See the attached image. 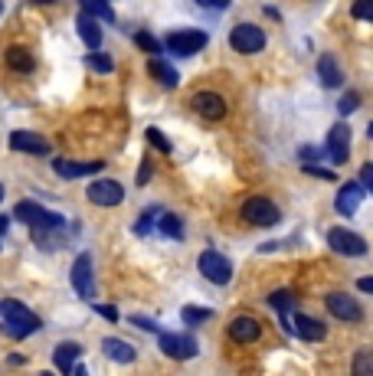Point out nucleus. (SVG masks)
<instances>
[{"mask_svg":"<svg viewBox=\"0 0 373 376\" xmlns=\"http://www.w3.org/2000/svg\"><path fill=\"white\" fill-rule=\"evenodd\" d=\"M230 337L236 340V344H252V340H259L262 337V324H259L256 318H236V320H230Z\"/></svg>","mask_w":373,"mask_h":376,"instance_id":"nucleus-14","label":"nucleus"},{"mask_svg":"<svg viewBox=\"0 0 373 376\" xmlns=\"http://www.w3.org/2000/svg\"><path fill=\"white\" fill-rule=\"evenodd\" d=\"M157 216H161V209H157V207L144 209L141 216H138V223H134V233H138V235H148V229H151V226L157 223Z\"/></svg>","mask_w":373,"mask_h":376,"instance_id":"nucleus-29","label":"nucleus"},{"mask_svg":"<svg viewBox=\"0 0 373 376\" xmlns=\"http://www.w3.org/2000/svg\"><path fill=\"white\" fill-rule=\"evenodd\" d=\"M367 134H370V138H373V124H370V128H367Z\"/></svg>","mask_w":373,"mask_h":376,"instance_id":"nucleus-44","label":"nucleus"},{"mask_svg":"<svg viewBox=\"0 0 373 376\" xmlns=\"http://www.w3.org/2000/svg\"><path fill=\"white\" fill-rule=\"evenodd\" d=\"M360 183L367 187V193H373V164H364V167H360Z\"/></svg>","mask_w":373,"mask_h":376,"instance_id":"nucleus-36","label":"nucleus"},{"mask_svg":"<svg viewBox=\"0 0 373 376\" xmlns=\"http://www.w3.org/2000/svg\"><path fill=\"white\" fill-rule=\"evenodd\" d=\"M79 354H82V347L79 344H59L56 347V367L63 370V373H72L76 370V360H79Z\"/></svg>","mask_w":373,"mask_h":376,"instance_id":"nucleus-21","label":"nucleus"},{"mask_svg":"<svg viewBox=\"0 0 373 376\" xmlns=\"http://www.w3.org/2000/svg\"><path fill=\"white\" fill-rule=\"evenodd\" d=\"M7 63H10L13 72H30V69H33V56H30L27 49H20V46L7 49Z\"/></svg>","mask_w":373,"mask_h":376,"instance_id":"nucleus-24","label":"nucleus"},{"mask_svg":"<svg viewBox=\"0 0 373 376\" xmlns=\"http://www.w3.org/2000/svg\"><path fill=\"white\" fill-rule=\"evenodd\" d=\"M82 4V10L86 13H92V17L105 20V23H115V10H112V4L108 0H79Z\"/></svg>","mask_w":373,"mask_h":376,"instance_id":"nucleus-23","label":"nucleus"},{"mask_svg":"<svg viewBox=\"0 0 373 376\" xmlns=\"http://www.w3.org/2000/svg\"><path fill=\"white\" fill-rule=\"evenodd\" d=\"M327 311H331L334 318H341V320H360V318H364L360 304H357L351 294H344V292L327 294Z\"/></svg>","mask_w":373,"mask_h":376,"instance_id":"nucleus-13","label":"nucleus"},{"mask_svg":"<svg viewBox=\"0 0 373 376\" xmlns=\"http://www.w3.org/2000/svg\"><path fill=\"white\" fill-rule=\"evenodd\" d=\"M200 7H230V0H197Z\"/></svg>","mask_w":373,"mask_h":376,"instance_id":"nucleus-40","label":"nucleus"},{"mask_svg":"<svg viewBox=\"0 0 373 376\" xmlns=\"http://www.w3.org/2000/svg\"><path fill=\"white\" fill-rule=\"evenodd\" d=\"M190 108L203 118H210V122H220L223 115H226V102H223L216 92H197L190 98Z\"/></svg>","mask_w":373,"mask_h":376,"instance_id":"nucleus-10","label":"nucleus"},{"mask_svg":"<svg viewBox=\"0 0 373 376\" xmlns=\"http://www.w3.org/2000/svg\"><path fill=\"white\" fill-rule=\"evenodd\" d=\"M357 105H360V98H357V95H344L337 108H341V115H351V112H354V108H357Z\"/></svg>","mask_w":373,"mask_h":376,"instance_id":"nucleus-35","label":"nucleus"},{"mask_svg":"<svg viewBox=\"0 0 373 376\" xmlns=\"http://www.w3.org/2000/svg\"><path fill=\"white\" fill-rule=\"evenodd\" d=\"M357 20H373V0H354V7H351Z\"/></svg>","mask_w":373,"mask_h":376,"instance_id":"nucleus-33","label":"nucleus"},{"mask_svg":"<svg viewBox=\"0 0 373 376\" xmlns=\"http://www.w3.org/2000/svg\"><path fill=\"white\" fill-rule=\"evenodd\" d=\"M33 4H53V0H33Z\"/></svg>","mask_w":373,"mask_h":376,"instance_id":"nucleus-43","label":"nucleus"},{"mask_svg":"<svg viewBox=\"0 0 373 376\" xmlns=\"http://www.w3.org/2000/svg\"><path fill=\"white\" fill-rule=\"evenodd\" d=\"M144 138H148V141H151L157 150H164V154H171V150H174V148H171V141H167V138H164V134L157 131V128H148V131H144Z\"/></svg>","mask_w":373,"mask_h":376,"instance_id":"nucleus-32","label":"nucleus"},{"mask_svg":"<svg viewBox=\"0 0 373 376\" xmlns=\"http://www.w3.org/2000/svg\"><path fill=\"white\" fill-rule=\"evenodd\" d=\"M43 213H46V209H43V207H37V203H30V200H23V203H17V209H13V216H17L20 223H27L30 229H33V226H37L39 219H43Z\"/></svg>","mask_w":373,"mask_h":376,"instance_id":"nucleus-22","label":"nucleus"},{"mask_svg":"<svg viewBox=\"0 0 373 376\" xmlns=\"http://www.w3.org/2000/svg\"><path fill=\"white\" fill-rule=\"evenodd\" d=\"M183 324H190V328H200L203 320H210L213 318V311L210 308H183Z\"/></svg>","mask_w":373,"mask_h":376,"instance_id":"nucleus-28","label":"nucleus"},{"mask_svg":"<svg viewBox=\"0 0 373 376\" xmlns=\"http://www.w3.org/2000/svg\"><path fill=\"white\" fill-rule=\"evenodd\" d=\"M134 43L141 49H148V53H157V49H161V43H157L151 33H134Z\"/></svg>","mask_w":373,"mask_h":376,"instance_id":"nucleus-34","label":"nucleus"},{"mask_svg":"<svg viewBox=\"0 0 373 376\" xmlns=\"http://www.w3.org/2000/svg\"><path fill=\"white\" fill-rule=\"evenodd\" d=\"M164 46L171 49L174 56H193V53H200L207 46V33L203 30H177V33L167 37Z\"/></svg>","mask_w":373,"mask_h":376,"instance_id":"nucleus-4","label":"nucleus"},{"mask_svg":"<svg viewBox=\"0 0 373 376\" xmlns=\"http://www.w3.org/2000/svg\"><path fill=\"white\" fill-rule=\"evenodd\" d=\"M0 200H4V183H0Z\"/></svg>","mask_w":373,"mask_h":376,"instance_id":"nucleus-45","label":"nucleus"},{"mask_svg":"<svg viewBox=\"0 0 373 376\" xmlns=\"http://www.w3.org/2000/svg\"><path fill=\"white\" fill-rule=\"evenodd\" d=\"M102 350H105L108 360H115V363H134V347L128 344V340H118V337H105L102 340Z\"/></svg>","mask_w":373,"mask_h":376,"instance_id":"nucleus-19","label":"nucleus"},{"mask_svg":"<svg viewBox=\"0 0 373 376\" xmlns=\"http://www.w3.org/2000/svg\"><path fill=\"white\" fill-rule=\"evenodd\" d=\"M7 226H10V219H7V216H0V235L7 233Z\"/></svg>","mask_w":373,"mask_h":376,"instance_id":"nucleus-42","label":"nucleus"},{"mask_svg":"<svg viewBox=\"0 0 373 376\" xmlns=\"http://www.w3.org/2000/svg\"><path fill=\"white\" fill-rule=\"evenodd\" d=\"M364 183H344L341 187V193H337V213H344V216H351V213H357V207H360V197H364Z\"/></svg>","mask_w":373,"mask_h":376,"instance_id":"nucleus-16","label":"nucleus"},{"mask_svg":"<svg viewBox=\"0 0 373 376\" xmlns=\"http://www.w3.org/2000/svg\"><path fill=\"white\" fill-rule=\"evenodd\" d=\"M242 219L252 226H275L278 223V207L266 197H252L242 203Z\"/></svg>","mask_w":373,"mask_h":376,"instance_id":"nucleus-5","label":"nucleus"},{"mask_svg":"<svg viewBox=\"0 0 373 376\" xmlns=\"http://www.w3.org/2000/svg\"><path fill=\"white\" fill-rule=\"evenodd\" d=\"M268 304H272L275 311H282V314H285V311L292 308V304H295V298H292V292H272V294H268Z\"/></svg>","mask_w":373,"mask_h":376,"instance_id":"nucleus-31","label":"nucleus"},{"mask_svg":"<svg viewBox=\"0 0 373 376\" xmlns=\"http://www.w3.org/2000/svg\"><path fill=\"white\" fill-rule=\"evenodd\" d=\"M86 63H89V69H96V72H102V75L115 72V59L105 56V53H89Z\"/></svg>","mask_w":373,"mask_h":376,"instance_id":"nucleus-26","label":"nucleus"},{"mask_svg":"<svg viewBox=\"0 0 373 376\" xmlns=\"http://www.w3.org/2000/svg\"><path fill=\"white\" fill-rule=\"evenodd\" d=\"M318 75H321V82H325L327 89H341V85H344V72H341V66H337L334 56L318 59Z\"/></svg>","mask_w":373,"mask_h":376,"instance_id":"nucleus-20","label":"nucleus"},{"mask_svg":"<svg viewBox=\"0 0 373 376\" xmlns=\"http://www.w3.org/2000/svg\"><path fill=\"white\" fill-rule=\"evenodd\" d=\"M53 167H56V174L63 180H76V177H92V174H98L105 164H102V160H56Z\"/></svg>","mask_w":373,"mask_h":376,"instance_id":"nucleus-12","label":"nucleus"},{"mask_svg":"<svg viewBox=\"0 0 373 376\" xmlns=\"http://www.w3.org/2000/svg\"><path fill=\"white\" fill-rule=\"evenodd\" d=\"M157 226H161V233L171 235V239H181V235H183V223L174 216V213H164V216L157 219Z\"/></svg>","mask_w":373,"mask_h":376,"instance_id":"nucleus-27","label":"nucleus"},{"mask_svg":"<svg viewBox=\"0 0 373 376\" xmlns=\"http://www.w3.org/2000/svg\"><path fill=\"white\" fill-rule=\"evenodd\" d=\"M148 72H151L154 79H161L164 85H171V89L177 85V69H171L164 59H151V63H148Z\"/></svg>","mask_w":373,"mask_h":376,"instance_id":"nucleus-25","label":"nucleus"},{"mask_svg":"<svg viewBox=\"0 0 373 376\" xmlns=\"http://www.w3.org/2000/svg\"><path fill=\"white\" fill-rule=\"evenodd\" d=\"M161 350L171 360H190L197 354V340L190 334H161Z\"/></svg>","mask_w":373,"mask_h":376,"instance_id":"nucleus-9","label":"nucleus"},{"mask_svg":"<svg viewBox=\"0 0 373 376\" xmlns=\"http://www.w3.org/2000/svg\"><path fill=\"white\" fill-rule=\"evenodd\" d=\"M76 30H79V37H82V43H86L89 49H98V43H102V30H98V23H96V17L92 13H79V20H76Z\"/></svg>","mask_w":373,"mask_h":376,"instance_id":"nucleus-18","label":"nucleus"},{"mask_svg":"<svg viewBox=\"0 0 373 376\" xmlns=\"http://www.w3.org/2000/svg\"><path fill=\"white\" fill-rule=\"evenodd\" d=\"M10 148L23 150V154H49V141L33 131H13L10 134Z\"/></svg>","mask_w":373,"mask_h":376,"instance_id":"nucleus-15","label":"nucleus"},{"mask_svg":"<svg viewBox=\"0 0 373 376\" xmlns=\"http://www.w3.org/2000/svg\"><path fill=\"white\" fill-rule=\"evenodd\" d=\"M72 288H76L79 298H86V301L96 298V282H92V255H89V252H82L76 262H72Z\"/></svg>","mask_w":373,"mask_h":376,"instance_id":"nucleus-6","label":"nucleus"},{"mask_svg":"<svg viewBox=\"0 0 373 376\" xmlns=\"http://www.w3.org/2000/svg\"><path fill=\"white\" fill-rule=\"evenodd\" d=\"M354 373L357 376H373V354L370 350H360L354 357Z\"/></svg>","mask_w":373,"mask_h":376,"instance_id":"nucleus-30","label":"nucleus"},{"mask_svg":"<svg viewBox=\"0 0 373 376\" xmlns=\"http://www.w3.org/2000/svg\"><path fill=\"white\" fill-rule=\"evenodd\" d=\"M98 314H102V318H108V320H118V311L112 308V304H98Z\"/></svg>","mask_w":373,"mask_h":376,"instance_id":"nucleus-39","label":"nucleus"},{"mask_svg":"<svg viewBox=\"0 0 373 376\" xmlns=\"http://www.w3.org/2000/svg\"><path fill=\"white\" fill-rule=\"evenodd\" d=\"M86 193H89V200H92L96 207H118V203L124 200V187L122 183H115V180H96Z\"/></svg>","mask_w":373,"mask_h":376,"instance_id":"nucleus-8","label":"nucleus"},{"mask_svg":"<svg viewBox=\"0 0 373 376\" xmlns=\"http://www.w3.org/2000/svg\"><path fill=\"white\" fill-rule=\"evenodd\" d=\"M357 288H360V292H367V294H373V278H360V282H357Z\"/></svg>","mask_w":373,"mask_h":376,"instance_id":"nucleus-41","label":"nucleus"},{"mask_svg":"<svg viewBox=\"0 0 373 376\" xmlns=\"http://www.w3.org/2000/svg\"><path fill=\"white\" fill-rule=\"evenodd\" d=\"M230 43H233V49H236V53L252 56V53H259V49L266 46V33H262L256 23H240V27H233Z\"/></svg>","mask_w":373,"mask_h":376,"instance_id":"nucleus-3","label":"nucleus"},{"mask_svg":"<svg viewBox=\"0 0 373 376\" xmlns=\"http://www.w3.org/2000/svg\"><path fill=\"white\" fill-rule=\"evenodd\" d=\"M197 268H200L203 278H210L213 285H230V278H233L230 259H223V255L213 252V249H207V252L197 259Z\"/></svg>","mask_w":373,"mask_h":376,"instance_id":"nucleus-2","label":"nucleus"},{"mask_svg":"<svg viewBox=\"0 0 373 376\" xmlns=\"http://www.w3.org/2000/svg\"><path fill=\"white\" fill-rule=\"evenodd\" d=\"M327 245L341 255H367V242L351 229H331L327 233Z\"/></svg>","mask_w":373,"mask_h":376,"instance_id":"nucleus-7","label":"nucleus"},{"mask_svg":"<svg viewBox=\"0 0 373 376\" xmlns=\"http://www.w3.org/2000/svg\"><path fill=\"white\" fill-rule=\"evenodd\" d=\"M295 334L301 340H311V344H318V340L327 337V328L321 324V320L308 318V314H295Z\"/></svg>","mask_w":373,"mask_h":376,"instance_id":"nucleus-17","label":"nucleus"},{"mask_svg":"<svg viewBox=\"0 0 373 376\" xmlns=\"http://www.w3.org/2000/svg\"><path fill=\"white\" fill-rule=\"evenodd\" d=\"M0 318H4V330L10 337H27V334L39 330V318L23 308L20 301H0Z\"/></svg>","mask_w":373,"mask_h":376,"instance_id":"nucleus-1","label":"nucleus"},{"mask_svg":"<svg viewBox=\"0 0 373 376\" xmlns=\"http://www.w3.org/2000/svg\"><path fill=\"white\" fill-rule=\"evenodd\" d=\"M327 154H331L334 164H344L347 154H351V128H347L344 122L334 124V128L327 131Z\"/></svg>","mask_w":373,"mask_h":376,"instance_id":"nucleus-11","label":"nucleus"},{"mask_svg":"<svg viewBox=\"0 0 373 376\" xmlns=\"http://www.w3.org/2000/svg\"><path fill=\"white\" fill-rule=\"evenodd\" d=\"M131 324L134 328H141V330H151V334H161V328H157L154 320H148V318H131Z\"/></svg>","mask_w":373,"mask_h":376,"instance_id":"nucleus-37","label":"nucleus"},{"mask_svg":"<svg viewBox=\"0 0 373 376\" xmlns=\"http://www.w3.org/2000/svg\"><path fill=\"white\" fill-rule=\"evenodd\" d=\"M151 167H154L151 160H141V170H138V183H141V187L148 183V177H151Z\"/></svg>","mask_w":373,"mask_h":376,"instance_id":"nucleus-38","label":"nucleus"}]
</instances>
